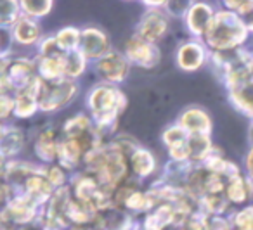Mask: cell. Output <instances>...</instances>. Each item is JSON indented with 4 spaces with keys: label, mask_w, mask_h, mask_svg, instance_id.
<instances>
[{
    "label": "cell",
    "mask_w": 253,
    "mask_h": 230,
    "mask_svg": "<svg viewBox=\"0 0 253 230\" xmlns=\"http://www.w3.org/2000/svg\"><path fill=\"white\" fill-rule=\"evenodd\" d=\"M211 19H213V12H211V9L205 4H196L189 11L187 23H189L191 32L196 33V35H203V33H207Z\"/></svg>",
    "instance_id": "9c48e42d"
},
{
    "label": "cell",
    "mask_w": 253,
    "mask_h": 230,
    "mask_svg": "<svg viewBox=\"0 0 253 230\" xmlns=\"http://www.w3.org/2000/svg\"><path fill=\"white\" fill-rule=\"evenodd\" d=\"M132 168H134V171L137 175H141V177H146V175H149L153 170H155V157L151 156V153H148V151L144 149H137L134 154H132Z\"/></svg>",
    "instance_id": "ac0fdd59"
},
{
    "label": "cell",
    "mask_w": 253,
    "mask_h": 230,
    "mask_svg": "<svg viewBox=\"0 0 253 230\" xmlns=\"http://www.w3.org/2000/svg\"><path fill=\"white\" fill-rule=\"evenodd\" d=\"M33 80H35L33 78V68L26 61H18V63H14L9 68V81L14 87H28Z\"/></svg>",
    "instance_id": "4fadbf2b"
},
{
    "label": "cell",
    "mask_w": 253,
    "mask_h": 230,
    "mask_svg": "<svg viewBox=\"0 0 253 230\" xmlns=\"http://www.w3.org/2000/svg\"><path fill=\"white\" fill-rule=\"evenodd\" d=\"M2 164H4V163H2V156H0V168H2Z\"/></svg>",
    "instance_id": "60d3db41"
},
{
    "label": "cell",
    "mask_w": 253,
    "mask_h": 230,
    "mask_svg": "<svg viewBox=\"0 0 253 230\" xmlns=\"http://www.w3.org/2000/svg\"><path fill=\"white\" fill-rule=\"evenodd\" d=\"M23 7H25V11L30 12V14L42 16L50 11L52 2H49V0H42V2H39V0H26V2H23Z\"/></svg>",
    "instance_id": "83f0119b"
},
{
    "label": "cell",
    "mask_w": 253,
    "mask_h": 230,
    "mask_svg": "<svg viewBox=\"0 0 253 230\" xmlns=\"http://www.w3.org/2000/svg\"><path fill=\"white\" fill-rule=\"evenodd\" d=\"M66 215L70 216L73 222L84 223L90 220V209H88L87 202H70L66 209Z\"/></svg>",
    "instance_id": "484cf974"
},
{
    "label": "cell",
    "mask_w": 253,
    "mask_h": 230,
    "mask_svg": "<svg viewBox=\"0 0 253 230\" xmlns=\"http://www.w3.org/2000/svg\"><path fill=\"white\" fill-rule=\"evenodd\" d=\"M68 206H70V192H68V189H59L50 202V220H57L63 213H66Z\"/></svg>",
    "instance_id": "7402d4cb"
},
{
    "label": "cell",
    "mask_w": 253,
    "mask_h": 230,
    "mask_svg": "<svg viewBox=\"0 0 253 230\" xmlns=\"http://www.w3.org/2000/svg\"><path fill=\"white\" fill-rule=\"evenodd\" d=\"M163 139H165V142L169 144V147H175V146H180V144L187 142L186 130L180 128V126H175V128L167 130L165 135H163Z\"/></svg>",
    "instance_id": "f1b7e54d"
},
{
    "label": "cell",
    "mask_w": 253,
    "mask_h": 230,
    "mask_svg": "<svg viewBox=\"0 0 253 230\" xmlns=\"http://www.w3.org/2000/svg\"><path fill=\"white\" fill-rule=\"evenodd\" d=\"M7 64L4 63V61L0 59V85L5 83V77H7Z\"/></svg>",
    "instance_id": "8d00e7d4"
},
{
    "label": "cell",
    "mask_w": 253,
    "mask_h": 230,
    "mask_svg": "<svg viewBox=\"0 0 253 230\" xmlns=\"http://www.w3.org/2000/svg\"><path fill=\"white\" fill-rule=\"evenodd\" d=\"M35 151L39 154V157H42L43 161H52L57 156V147L54 142V137L50 132H45L43 135H40V139L37 140Z\"/></svg>",
    "instance_id": "ffe728a7"
},
{
    "label": "cell",
    "mask_w": 253,
    "mask_h": 230,
    "mask_svg": "<svg viewBox=\"0 0 253 230\" xmlns=\"http://www.w3.org/2000/svg\"><path fill=\"white\" fill-rule=\"evenodd\" d=\"M243 23H245V26H246V30H253V11L252 12H248V14H246L245 16V21H243Z\"/></svg>",
    "instance_id": "f35d334b"
},
{
    "label": "cell",
    "mask_w": 253,
    "mask_h": 230,
    "mask_svg": "<svg viewBox=\"0 0 253 230\" xmlns=\"http://www.w3.org/2000/svg\"><path fill=\"white\" fill-rule=\"evenodd\" d=\"M225 194H227V199L234 204H243L250 199L252 195V185L241 178V175L232 180L227 182V187H225Z\"/></svg>",
    "instance_id": "7c38bea8"
},
{
    "label": "cell",
    "mask_w": 253,
    "mask_h": 230,
    "mask_svg": "<svg viewBox=\"0 0 253 230\" xmlns=\"http://www.w3.org/2000/svg\"><path fill=\"white\" fill-rule=\"evenodd\" d=\"M26 191H28L30 199H33V201H43V199L49 197L52 189H50L49 180L39 177V175H33V177L26 178Z\"/></svg>",
    "instance_id": "2e32d148"
},
{
    "label": "cell",
    "mask_w": 253,
    "mask_h": 230,
    "mask_svg": "<svg viewBox=\"0 0 253 230\" xmlns=\"http://www.w3.org/2000/svg\"><path fill=\"white\" fill-rule=\"evenodd\" d=\"M167 32V21L162 14L151 12L141 23V38L146 42H156L162 38V35Z\"/></svg>",
    "instance_id": "ba28073f"
},
{
    "label": "cell",
    "mask_w": 253,
    "mask_h": 230,
    "mask_svg": "<svg viewBox=\"0 0 253 230\" xmlns=\"http://www.w3.org/2000/svg\"><path fill=\"white\" fill-rule=\"evenodd\" d=\"M227 7H234L238 12L246 16L248 12L253 11V2H227Z\"/></svg>",
    "instance_id": "836d02e7"
},
{
    "label": "cell",
    "mask_w": 253,
    "mask_h": 230,
    "mask_svg": "<svg viewBox=\"0 0 253 230\" xmlns=\"http://www.w3.org/2000/svg\"><path fill=\"white\" fill-rule=\"evenodd\" d=\"M78 40H80V37H78L77 30L66 28V30H63V32H59V35L56 37V45L64 50H71V52H73Z\"/></svg>",
    "instance_id": "d4e9b609"
},
{
    "label": "cell",
    "mask_w": 253,
    "mask_h": 230,
    "mask_svg": "<svg viewBox=\"0 0 253 230\" xmlns=\"http://www.w3.org/2000/svg\"><path fill=\"white\" fill-rule=\"evenodd\" d=\"M7 213L14 222L25 223L30 222L32 216L35 215V201L30 197H19L14 199L11 204L7 206Z\"/></svg>",
    "instance_id": "8fae6325"
},
{
    "label": "cell",
    "mask_w": 253,
    "mask_h": 230,
    "mask_svg": "<svg viewBox=\"0 0 253 230\" xmlns=\"http://www.w3.org/2000/svg\"><path fill=\"white\" fill-rule=\"evenodd\" d=\"M126 54L134 63H137L139 66L149 68L156 63V54L155 49L149 45V42L142 40L141 37H132L126 42Z\"/></svg>",
    "instance_id": "277c9868"
},
{
    "label": "cell",
    "mask_w": 253,
    "mask_h": 230,
    "mask_svg": "<svg viewBox=\"0 0 253 230\" xmlns=\"http://www.w3.org/2000/svg\"><path fill=\"white\" fill-rule=\"evenodd\" d=\"M68 230H82V229H68Z\"/></svg>",
    "instance_id": "b9f144b4"
},
{
    "label": "cell",
    "mask_w": 253,
    "mask_h": 230,
    "mask_svg": "<svg viewBox=\"0 0 253 230\" xmlns=\"http://www.w3.org/2000/svg\"><path fill=\"white\" fill-rule=\"evenodd\" d=\"M205 230H231L229 223L220 216H210L208 220H205Z\"/></svg>",
    "instance_id": "d6a6232c"
},
{
    "label": "cell",
    "mask_w": 253,
    "mask_h": 230,
    "mask_svg": "<svg viewBox=\"0 0 253 230\" xmlns=\"http://www.w3.org/2000/svg\"><path fill=\"white\" fill-rule=\"evenodd\" d=\"M126 61L123 59L120 54H106L101 61H99V73L106 78V80L118 81L123 80L126 75Z\"/></svg>",
    "instance_id": "8992f818"
},
{
    "label": "cell",
    "mask_w": 253,
    "mask_h": 230,
    "mask_svg": "<svg viewBox=\"0 0 253 230\" xmlns=\"http://www.w3.org/2000/svg\"><path fill=\"white\" fill-rule=\"evenodd\" d=\"M64 61V75L66 77H78V75L84 71V56L82 52H70Z\"/></svg>",
    "instance_id": "cb8c5ba5"
},
{
    "label": "cell",
    "mask_w": 253,
    "mask_h": 230,
    "mask_svg": "<svg viewBox=\"0 0 253 230\" xmlns=\"http://www.w3.org/2000/svg\"><path fill=\"white\" fill-rule=\"evenodd\" d=\"M187 146H189V156L194 159H205L211 151L208 135H191L187 139Z\"/></svg>",
    "instance_id": "d6986e66"
},
{
    "label": "cell",
    "mask_w": 253,
    "mask_h": 230,
    "mask_svg": "<svg viewBox=\"0 0 253 230\" xmlns=\"http://www.w3.org/2000/svg\"><path fill=\"white\" fill-rule=\"evenodd\" d=\"M125 106V97L115 88H95L90 95V108L99 123H109L115 119L116 113Z\"/></svg>",
    "instance_id": "7a4b0ae2"
},
{
    "label": "cell",
    "mask_w": 253,
    "mask_h": 230,
    "mask_svg": "<svg viewBox=\"0 0 253 230\" xmlns=\"http://www.w3.org/2000/svg\"><path fill=\"white\" fill-rule=\"evenodd\" d=\"M203 57H205V52L198 43H186V45L180 47L177 61H179L180 68H184V70H187V71H193L201 66Z\"/></svg>",
    "instance_id": "30bf717a"
},
{
    "label": "cell",
    "mask_w": 253,
    "mask_h": 230,
    "mask_svg": "<svg viewBox=\"0 0 253 230\" xmlns=\"http://www.w3.org/2000/svg\"><path fill=\"white\" fill-rule=\"evenodd\" d=\"M246 166H248V171H250V175H252V178H253V147H252V151H250L248 157H246Z\"/></svg>",
    "instance_id": "74e56055"
},
{
    "label": "cell",
    "mask_w": 253,
    "mask_h": 230,
    "mask_svg": "<svg viewBox=\"0 0 253 230\" xmlns=\"http://www.w3.org/2000/svg\"><path fill=\"white\" fill-rule=\"evenodd\" d=\"M80 154H82V147L78 144V140L75 139H68L57 147V156H59L61 163L64 166H73L78 159H80Z\"/></svg>",
    "instance_id": "e0dca14e"
},
{
    "label": "cell",
    "mask_w": 253,
    "mask_h": 230,
    "mask_svg": "<svg viewBox=\"0 0 253 230\" xmlns=\"http://www.w3.org/2000/svg\"><path fill=\"white\" fill-rule=\"evenodd\" d=\"M12 106H14V104H12L11 99L0 94V118H5V116H7L9 113H11Z\"/></svg>",
    "instance_id": "e575fe53"
},
{
    "label": "cell",
    "mask_w": 253,
    "mask_h": 230,
    "mask_svg": "<svg viewBox=\"0 0 253 230\" xmlns=\"http://www.w3.org/2000/svg\"><path fill=\"white\" fill-rule=\"evenodd\" d=\"M40 75H42L43 80H49V81H54V80H59L61 77L64 75V61L61 57L54 56H43L42 61H40Z\"/></svg>",
    "instance_id": "5bb4252c"
},
{
    "label": "cell",
    "mask_w": 253,
    "mask_h": 230,
    "mask_svg": "<svg viewBox=\"0 0 253 230\" xmlns=\"http://www.w3.org/2000/svg\"><path fill=\"white\" fill-rule=\"evenodd\" d=\"M16 40L21 43H32L39 38V28L33 21H28V19H21V21L16 25L14 30Z\"/></svg>",
    "instance_id": "44dd1931"
},
{
    "label": "cell",
    "mask_w": 253,
    "mask_h": 230,
    "mask_svg": "<svg viewBox=\"0 0 253 230\" xmlns=\"http://www.w3.org/2000/svg\"><path fill=\"white\" fill-rule=\"evenodd\" d=\"M180 128L191 132V135H208L210 118L201 109H189L180 118Z\"/></svg>",
    "instance_id": "52a82bcc"
},
{
    "label": "cell",
    "mask_w": 253,
    "mask_h": 230,
    "mask_svg": "<svg viewBox=\"0 0 253 230\" xmlns=\"http://www.w3.org/2000/svg\"><path fill=\"white\" fill-rule=\"evenodd\" d=\"M207 40L218 52L234 50L246 38V26L241 18L232 12H218L207 30Z\"/></svg>",
    "instance_id": "6da1fadb"
},
{
    "label": "cell",
    "mask_w": 253,
    "mask_h": 230,
    "mask_svg": "<svg viewBox=\"0 0 253 230\" xmlns=\"http://www.w3.org/2000/svg\"><path fill=\"white\" fill-rule=\"evenodd\" d=\"M21 144H23L21 132H18V130H11V132L5 133L4 139H2V151L7 153V154H12V153H16V151H19Z\"/></svg>",
    "instance_id": "4316f807"
},
{
    "label": "cell",
    "mask_w": 253,
    "mask_h": 230,
    "mask_svg": "<svg viewBox=\"0 0 253 230\" xmlns=\"http://www.w3.org/2000/svg\"><path fill=\"white\" fill-rule=\"evenodd\" d=\"M16 2H5L0 0V25H11L16 18Z\"/></svg>",
    "instance_id": "4dcf8cb0"
},
{
    "label": "cell",
    "mask_w": 253,
    "mask_h": 230,
    "mask_svg": "<svg viewBox=\"0 0 253 230\" xmlns=\"http://www.w3.org/2000/svg\"><path fill=\"white\" fill-rule=\"evenodd\" d=\"M175 218V211H173L172 206H162V208L156 209L153 215H149L146 218V229L148 230H162L165 225L173 222Z\"/></svg>",
    "instance_id": "9a60e30c"
},
{
    "label": "cell",
    "mask_w": 253,
    "mask_h": 230,
    "mask_svg": "<svg viewBox=\"0 0 253 230\" xmlns=\"http://www.w3.org/2000/svg\"><path fill=\"white\" fill-rule=\"evenodd\" d=\"M236 227L238 230H253V206L241 209V211L236 215Z\"/></svg>",
    "instance_id": "f546056e"
},
{
    "label": "cell",
    "mask_w": 253,
    "mask_h": 230,
    "mask_svg": "<svg viewBox=\"0 0 253 230\" xmlns=\"http://www.w3.org/2000/svg\"><path fill=\"white\" fill-rule=\"evenodd\" d=\"M82 52L88 57H101L108 50V38L99 30H87L80 37Z\"/></svg>",
    "instance_id": "5b68a950"
},
{
    "label": "cell",
    "mask_w": 253,
    "mask_h": 230,
    "mask_svg": "<svg viewBox=\"0 0 253 230\" xmlns=\"http://www.w3.org/2000/svg\"><path fill=\"white\" fill-rule=\"evenodd\" d=\"M4 194H5V189L2 187V185H0V201H2V199H4Z\"/></svg>",
    "instance_id": "ab89813d"
},
{
    "label": "cell",
    "mask_w": 253,
    "mask_h": 230,
    "mask_svg": "<svg viewBox=\"0 0 253 230\" xmlns=\"http://www.w3.org/2000/svg\"><path fill=\"white\" fill-rule=\"evenodd\" d=\"M49 182L50 185H61L64 182V175L59 168H50L49 170Z\"/></svg>",
    "instance_id": "d590c367"
},
{
    "label": "cell",
    "mask_w": 253,
    "mask_h": 230,
    "mask_svg": "<svg viewBox=\"0 0 253 230\" xmlns=\"http://www.w3.org/2000/svg\"><path fill=\"white\" fill-rule=\"evenodd\" d=\"M88 132V121L85 116H77L71 118L70 121L64 125V133L68 135V139H80L82 135Z\"/></svg>",
    "instance_id": "603a6c76"
},
{
    "label": "cell",
    "mask_w": 253,
    "mask_h": 230,
    "mask_svg": "<svg viewBox=\"0 0 253 230\" xmlns=\"http://www.w3.org/2000/svg\"><path fill=\"white\" fill-rule=\"evenodd\" d=\"M205 208L208 209L210 213H213V215H218V213H222L225 209V201L222 199V195H205Z\"/></svg>",
    "instance_id": "1f68e13d"
},
{
    "label": "cell",
    "mask_w": 253,
    "mask_h": 230,
    "mask_svg": "<svg viewBox=\"0 0 253 230\" xmlns=\"http://www.w3.org/2000/svg\"><path fill=\"white\" fill-rule=\"evenodd\" d=\"M75 95V85L70 81H57L56 85H42L40 92V108L42 109H57L71 101Z\"/></svg>",
    "instance_id": "3957f363"
},
{
    "label": "cell",
    "mask_w": 253,
    "mask_h": 230,
    "mask_svg": "<svg viewBox=\"0 0 253 230\" xmlns=\"http://www.w3.org/2000/svg\"><path fill=\"white\" fill-rule=\"evenodd\" d=\"M0 139H2V128H0Z\"/></svg>",
    "instance_id": "7bdbcfd3"
}]
</instances>
